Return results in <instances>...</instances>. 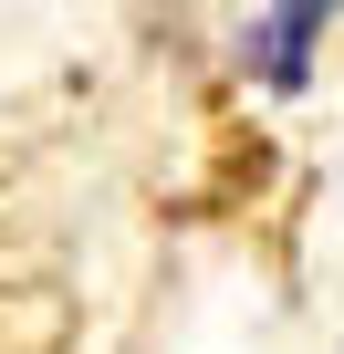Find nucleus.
Instances as JSON below:
<instances>
[{
    "mask_svg": "<svg viewBox=\"0 0 344 354\" xmlns=\"http://www.w3.org/2000/svg\"><path fill=\"white\" fill-rule=\"evenodd\" d=\"M240 42H251V73H261V84H302V63H313V42H323V11H271V21H251Z\"/></svg>",
    "mask_w": 344,
    "mask_h": 354,
    "instance_id": "nucleus-1",
    "label": "nucleus"
}]
</instances>
